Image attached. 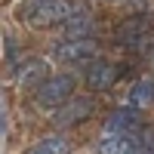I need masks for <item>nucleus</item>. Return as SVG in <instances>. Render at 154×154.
<instances>
[{
    "instance_id": "f03ea898",
    "label": "nucleus",
    "mask_w": 154,
    "mask_h": 154,
    "mask_svg": "<svg viewBox=\"0 0 154 154\" xmlns=\"http://www.w3.org/2000/svg\"><path fill=\"white\" fill-rule=\"evenodd\" d=\"M74 99V77L71 74H53L49 80L34 93V102L46 111H59L62 105H68Z\"/></svg>"
},
{
    "instance_id": "0eeeda50",
    "label": "nucleus",
    "mask_w": 154,
    "mask_h": 154,
    "mask_svg": "<svg viewBox=\"0 0 154 154\" xmlns=\"http://www.w3.org/2000/svg\"><path fill=\"white\" fill-rule=\"evenodd\" d=\"M136 130H142V123H139V108L126 105V108H117L105 120V130L102 133H136Z\"/></svg>"
},
{
    "instance_id": "20e7f679",
    "label": "nucleus",
    "mask_w": 154,
    "mask_h": 154,
    "mask_svg": "<svg viewBox=\"0 0 154 154\" xmlns=\"http://www.w3.org/2000/svg\"><path fill=\"white\" fill-rule=\"evenodd\" d=\"M154 28V16H136V19H126L117 25V31H114V40H117V46L123 49H139L148 34Z\"/></svg>"
},
{
    "instance_id": "1a4fd4ad",
    "label": "nucleus",
    "mask_w": 154,
    "mask_h": 154,
    "mask_svg": "<svg viewBox=\"0 0 154 154\" xmlns=\"http://www.w3.org/2000/svg\"><path fill=\"white\" fill-rule=\"evenodd\" d=\"M62 34H65V40H93L96 22L89 19V12H86V16H77L68 25H62Z\"/></svg>"
},
{
    "instance_id": "f257e3e1",
    "label": "nucleus",
    "mask_w": 154,
    "mask_h": 154,
    "mask_svg": "<svg viewBox=\"0 0 154 154\" xmlns=\"http://www.w3.org/2000/svg\"><path fill=\"white\" fill-rule=\"evenodd\" d=\"M86 12H89L86 0H25L19 6V19L28 28H56Z\"/></svg>"
},
{
    "instance_id": "6e6552de",
    "label": "nucleus",
    "mask_w": 154,
    "mask_h": 154,
    "mask_svg": "<svg viewBox=\"0 0 154 154\" xmlns=\"http://www.w3.org/2000/svg\"><path fill=\"white\" fill-rule=\"evenodd\" d=\"M46 80H49V74H46V62L43 59H31L28 65L19 71V86L22 89H34V93H37Z\"/></svg>"
},
{
    "instance_id": "7ed1b4c3",
    "label": "nucleus",
    "mask_w": 154,
    "mask_h": 154,
    "mask_svg": "<svg viewBox=\"0 0 154 154\" xmlns=\"http://www.w3.org/2000/svg\"><path fill=\"white\" fill-rule=\"evenodd\" d=\"M53 56L56 62H65V65H93V62H99V43L96 40H59L53 46Z\"/></svg>"
},
{
    "instance_id": "9b49d317",
    "label": "nucleus",
    "mask_w": 154,
    "mask_h": 154,
    "mask_svg": "<svg viewBox=\"0 0 154 154\" xmlns=\"http://www.w3.org/2000/svg\"><path fill=\"white\" fill-rule=\"evenodd\" d=\"M148 102H154V80H139L136 89H133V96H130V105L142 108V105H148Z\"/></svg>"
},
{
    "instance_id": "39448f33",
    "label": "nucleus",
    "mask_w": 154,
    "mask_h": 154,
    "mask_svg": "<svg viewBox=\"0 0 154 154\" xmlns=\"http://www.w3.org/2000/svg\"><path fill=\"white\" fill-rule=\"evenodd\" d=\"M96 111V102L89 96H74L68 105H62L59 111H53V117H49V123L59 126V130H65V126H74V123H83L93 117Z\"/></svg>"
},
{
    "instance_id": "423d86ee",
    "label": "nucleus",
    "mask_w": 154,
    "mask_h": 154,
    "mask_svg": "<svg viewBox=\"0 0 154 154\" xmlns=\"http://www.w3.org/2000/svg\"><path fill=\"white\" fill-rule=\"evenodd\" d=\"M120 77V68L117 65H111V62H93V65L86 68V83L89 89H96V93H105V89L114 86V80Z\"/></svg>"
},
{
    "instance_id": "9d476101",
    "label": "nucleus",
    "mask_w": 154,
    "mask_h": 154,
    "mask_svg": "<svg viewBox=\"0 0 154 154\" xmlns=\"http://www.w3.org/2000/svg\"><path fill=\"white\" fill-rule=\"evenodd\" d=\"M28 154H71V139L68 136H46Z\"/></svg>"
},
{
    "instance_id": "f8f14e48",
    "label": "nucleus",
    "mask_w": 154,
    "mask_h": 154,
    "mask_svg": "<svg viewBox=\"0 0 154 154\" xmlns=\"http://www.w3.org/2000/svg\"><path fill=\"white\" fill-rule=\"evenodd\" d=\"M148 62H151V68H154V46H151V53H148Z\"/></svg>"
}]
</instances>
